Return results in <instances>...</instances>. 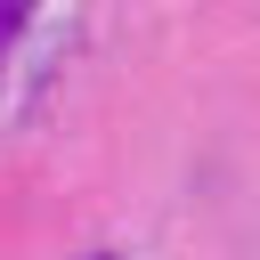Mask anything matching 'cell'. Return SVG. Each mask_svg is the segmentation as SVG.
<instances>
[{
  "instance_id": "obj_1",
  "label": "cell",
  "mask_w": 260,
  "mask_h": 260,
  "mask_svg": "<svg viewBox=\"0 0 260 260\" xmlns=\"http://www.w3.org/2000/svg\"><path fill=\"white\" fill-rule=\"evenodd\" d=\"M24 16H32V0H8V32H16V24H24Z\"/></svg>"
}]
</instances>
